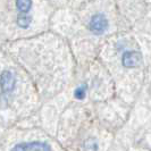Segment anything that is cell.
<instances>
[{"mask_svg": "<svg viewBox=\"0 0 151 151\" xmlns=\"http://www.w3.org/2000/svg\"><path fill=\"white\" fill-rule=\"evenodd\" d=\"M17 77L13 70L6 69L0 74V94L4 99H8L16 89Z\"/></svg>", "mask_w": 151, "mask_h": 151, "instance_id": "2", "label": "cell"}, {"mask_svg": "<svg viewBox=\"0 0 151 151\" xmlns=\"http://www.w3.org/2000/svg\"><path fill=\"white\" fill-rule=\"evenodd\" d=\"M16 9L18 12V15L16 18V25L22 29L26 30L29 29L32 23V16H31V10H32V0H15Z\"/></svg>", "mask_w": 151, "mask_h": 151, "instance_id": "1", "label": "cell"}, {"mask_svg": "<svg viewBox=\"0 0 151 151\" xmlns=\"http://www.w3.org/2000/svg\"><path fill=\"white\" fill-rule=\"evenodd\" d=\"M86 93H88V86L85 84H82L80 86H77L74 91V97L77 100H83L86 97Z\"/></svg>", "mask_w": 151, "mask_h": 151, "instance_id": "6", "label": "cell"}, {"mask_svg": "<svg viewBox=\"0 0 151 151\" xmlns=\"http://www.w3.org/2000/svg\"><path fill=\"white\" fill-rule=\"evenodd\" d=\"M108 25H109V22L106 15L96 14L91 17L90 23H89V30L96 35H101L107 31Z\"/></svg>", "mask_w": 151, "mask_h": 151, "instance_id": "3", "label": "cell"}, {"mask_svg": "<svg viewBox=\"0 0 151 151\" xmlns=\"http://www.w3.org/2000/svg\"><path fill=\"white\" fill-rule=\"evenodd\" d=\"M142 60V56L139 51L135 50H129L125 51L122 56V63L124 67H136L137 65H140V63Z\"/></svg>", "mask_w": 151, "mask_h": 151, "instance_id": "5", "label": "cell"}, {"mask_svg": "<svg viewBox=\"0 0 151 151\" xmlns=\"http://www.w3.org/2000/svg\"><path fill=\"white\" fill-rule=\"evenodd\" d=\"M12 151H51L49 144L39 141H32V142H23V143L16 144Z\"/></svg>", "mask_w": 151, "mask_h": 151, "instance_id": "4", "label": "cell"}]
</instances>
